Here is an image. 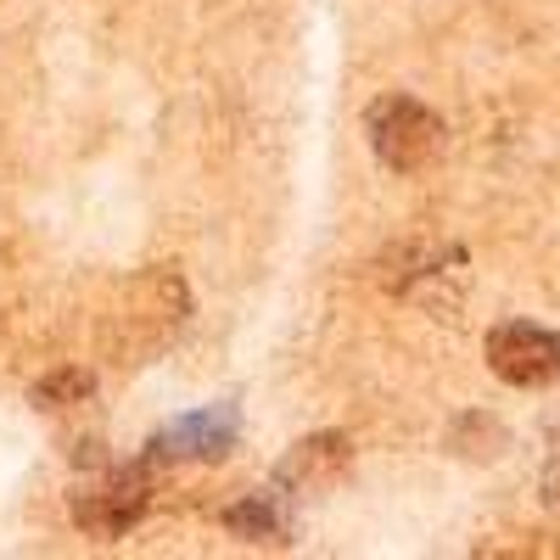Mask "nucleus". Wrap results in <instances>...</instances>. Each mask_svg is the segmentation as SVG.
<instances>
[{
    "label": "nucleus",
    "mask_w": 560,
    "mask_h": 560,
    "mask_svg": "<svg viewBox=\"0 0 560 560\" xmlns=\"http://www.w3.org/2000/svg\"><path fill=\"white\" fill-rule=\"evenodd\" d=\"M544 504L560 510V432H555V443H549V465H544Z\"/></svg>",
    "instance_id": "8"
},
{
    "label": "nucleus",
    "mask_w": 560,
    "mask_h": 560,
    "mask_svg": "<svg viewBox=\"0 0 560 560\" xmlns=\"http://www.w3.org/2000/svg\"><path fill=\"white\" fill-rule=\"evenodd\" d=\"M364 135H370V152L393 174H420L443 152V118L415 96H376L364 113Z\"/></svg>",
    "instance_id": "1"
},
{
    "label": "nucleus",
    "mask_w": 560,
    "mask_h": 560,
    "mask_svg": "<svg viewBox=\"0 0 560 560\" xmlns=\"http://www.w3.org/2000/svg\"><path fill=\"white\" fill-rule=\"evenodd\" d=\"M147 510H152V471L147 465H113V471H102L96 482H84L73 493V522L96 538L129 533Z\"/></svg>",
    "instance_id": "2"
},
{
    "label": "nucleus",
    "mask_w": 560,
    "mask_h": 560,
    "mask_svg": "<svg viewBox=\"0 0 560 560\" xmlns=\"http://www.w3.org/2000/svg\"><path fill=\"white\" fill-rule=\"evenodd\" d=\"M348 459H353L348 438H337V432H319V438L298 443L287 459H280L275 488H280V493H292V499H314V493H325V488H337V482H342Z\"/></svg>",
    "instance_id": "5"
},
{
    "label": "nucleus",
    "mask_w": 560,
    "mask_h": 560,
    "mask_svg": "<svg viewBox=\"0 0 560 560\" xmlns=\"http://www.w3.org/2000/svg\"><path fill=\"white\" fill-rule=\"evenodd\" d=\"M488 370L510 387H549L560 382V337L533 319H504L488 331Z\"/></svg>",
    "instance_id": "3"
},
{
    "label": "nucleus",
    "mask_w": 560,
    "mask_h": 560,
    "mask_svg": "<svg viewBox=\"0 0 560 560\" xmlns=\"http://www.w3.org/2000/svg\"><path fill=\"white\" fill-rule=\"evenodd\" d=\"M224 527L236 533V538H275L280 533V510H275L269 493H247L242 504L224 510Z\"/></svg>",
    "instance_id": "7"
},
{
    "label": "nucleus",
    "mask_w": 560,
    "mask_h": 560,
    "mask_svg": "<svg viewBox=\"0 0 560 560\" xmlns=\"http://www.w3.org/2000/svg\"><path fill=\"white\" fill-rule=\"evenodd\" d=\"M236 432L242 420L230 404H208V409H191L168 420V427L152 438V459H224L236 448Z\"/></svg>",
    "instance_id": "4"
},
{
    "label": "nucleus",
    "mask_w": 560,
    "mask_h": 560,
    "mask_svg": "<svg viewBox=\"0 0 560 560\" xmlns=\"http://www.w3.org/2000/svg\"><path fill=\"white\" fill-rule=\"evenodd\" d=\"M90 393H96V376H90V370H79V364H62V370H51V376H39L28 398H34V409H45V415H62V409L90 404Z\"/></svg>",
    "instance_id": "6"
}]
</instances>
